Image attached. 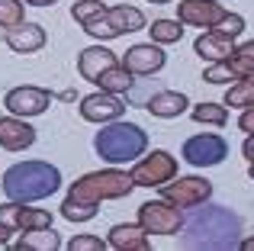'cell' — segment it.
<instances>
[{"label": "cell", "mask_w": 254, "mask_h": 251, "mask_svg": "<svg viewBox=\"0 0 254 251\" xmlns=\"http://www.w3.org/2000/svg\"><path fill=\"white\" fill-rule=\"evenodd\" d=\"M180 248H206V251H229L242 242V219L229 206L199 203L193 209H184L180 226Z\"/></svg>", "instance_id": "obj_1"}, {"label": "cell", "mask_w": 254, "mask_h": 251, "mask_svg": "<svg viewBox=\"0 0 254 251\" xmlns=\"http://www.w3.org/2000/svg\"><path fill=\"white\" fill-rule=\"evenodd\" d=\"M135 190L129 171L119 168H103V171H90V174L77 177L71 184L68 196L62 203V216L68 222H90L100 213V203L106 200H123Z\"/></svg>", "instance_id": "obj_2"}, {"label": "cell", "mask_w": 254, "mask_h": 251, "mask_svg": "<svg viewBox=\"0 0 254 251\" xmlns=\"http://www.w3.org/2000/svg\"><path fill=\"white\" fill-rule=\"evenodd\" d=\"M0 187H3L6 200L39 203V200H45V196L58 193V187H62V171L52 161H16L3 171Z\"/></svg>", "instance_id": "obj_3"}, {"label": "cell", "mask_w": 254, "mask_h": 251, "mask_svg": "<svg viewBox=\"0 0 254 251\" xmlns=\"http://www.w3.org/2000/svg\"><path fill=\"white\" fill-rule=\"evenodd\" d=\"M93 151L103 158L106 164H129L148 151V132L138 123H106L103 129L93 135Z\"/></svg>", "instance_id": "obj_4"}, {"label": "cell", "mask_w": 254, "mask_h": 251, "mask_svg": "<svg viewBox=\"0 0 254 251\" xmlns=\"http://www.w3.org/2000/svg\"><path fill=\"white\" fill-rule=\"evenodd\" d=\"M81 29L87 36L100 39V42H110V39H119V36H129V32L145 29V13L138 10V6H129V3L103 6L93 19H87Z\"/></svg>", "instance_id": "obj_5"}, {"label": "cell", "mask_w": 254, "mask_h": 251, "mask_svg": "<svg viewBox=\"0 0 254 251\" xmlns=\"http://www.w3.org/2000/svg\"><path fill=\"white\" fill-rule=\"evenodd\" d=\"M180 164L177 158L171 155V151L164 148H155V151H145V158H138L135 164H132V184L135 187H161V184H168L177 177Z\"/></svg>", "instance_id": "obj_6"}, {"label": "cell", "mask_w": 254, "mask_h": 251, "mask_svg": "<svg viewBox=\"0 0 254 251\" xmlns=\"http://www.w3.org/2000/svg\"><path fill=\"white\" fill-rule=\"evenodd\" d=\"M248 74H254V39L235 45V52H232L229 58L212 62L209 68L203 71V81L206 84H235Z\"/></svg>", "instance_id": "obj_7"}, {"label": "cell", "mask_w": 254, "mask_h": 251, "mask_svg": "<svg viewBox=\"0 0 254 251\" xmlns=\"http://www.w3.org/2000/svg\"><path fill=\"white\" fill-rule=\"evenodd\" d=\"M158 190H161V200H168V203H174V206H180V209H193V206H199V203L212 200V184L206 181V177H199V174L174 177V181L161 184Z\"/></svg>", "instance_id": "obj_8"}, {"label": "cell", "mask_w": 254, "mask_h": 251, "mask_svg": "<svg viewBox=\"0 0 254 251\" xmlns=\"http://www.w3.org/2000/svg\"><path fill=\"white\" fill-rule=\"evenodd\" d=\"M138 226L148 235H177L184 226V209L168 200H148L138 206Z\"/></svg>", "instance_id": "obj_9"}, {"label": "cell", "mask_w": 254, "mask_h": 251, "mask_svg": "<svg viewBox=\"0 0 254 251\" xmlns=\"http://www.w3.org/2000/svg\"><path fill=\"white\" fill-rule=\"evenodd\" d=\"M180 155L193 168H216V164H222L229 158V142L222 135H216V132H199V135L184 142Z\"/></svg>", "instance_id": "obj_10"}, {"label": "cell", "mask_w": 254, "mask_h": 251, "mask_svg": "<svg viewBox=\"0 0 254 251\" xmlns=\"http://www.w3.org/2000/svg\"><path fill=\"white\" fill-rule=\"evenodd\" d=\"M119 62L135 77H151L168 64V55H164V49L158 42H138V45H129V52H123Z\"/></svg>", "instance_id": "obj_11"}, {"label": "cell", "mask_w": 254, "mask_h": 251, "mask_svg": "<svg viewBox=\"0 0 254 251\" xmlns=\"http://www.w3.org/2000/svg\"><path fill=\"white\" fill-rule=\"evenodd\" d=\"M3 107H6V113L23 116V120L42 116L45 110L52 107V90H45V87H13V90H6Z\"/></svg>", "instance_id": "obj_12"}, {"label": "cell", "mask_w": 254, "mask_h": 251, "mask_svg": "<svg viewBox=\"0 0 254 251\" xmlns=\"http://www.w3.org/2000/svg\"><path fill=\"white\" fill-rule=\"evenodd\" d=\"M0 226L13 229V232H29V229H49L52 213L49 209H32L29 203H0Z\"/></svg>", "instance_id": "obj_13"}, {"label": "cell", "mask_w": 254, "mask_h": 251, "mask_svg": "<svg viewBox=\"0 0 254 251\" xmlns=\"http://www.w3.org/2000/svg\"><path fill=\"white\" fill-rule=\"evenodd\" d=\"M77 110H81V116H84L87 123H100V126L116 123V120H123V116H126V103L119 100V94H106V90L87 94Z\"/></svg>", "instance_id": "obj_14"}, {"label": "cell", "mask_w": 254, "mask_h": 251, "mask_svg": "<svg viewBox=\"0 0 254 251\" xmlns=\"http://www.w3.org/2000/svg\"><path fill=\"white\" fill-rule=\"evenodd\" d=\"M225 13L229 10L216 0H180L177 3V19L184 26H196V29H216Z\"/></svg>", "instance_id": "obj_15"}, {"label": "cell", "mask_w": 254, "mask_h": 251, "mask_svg": "<svg viewBox=\"0 0 254 251\" xmlns=\"http://www.w3.org/2000/svg\"><path fill=\"white\" fill-rule=\"evenodd\" d=\"M36 145V129L23 120V116H0V148L6 151H26Z\"/></svg>", "instance_id": "obj_16"}, {"label": "cell", "mask_w": 254, "mask_h": 251, "mask_svg": "<svg viewBox=\"0 0 254 251\" xmlns=\"http://www.w3.org/2000/svg\"><path fill=\"white\" fill-rule=\"evenodd\" d=\"M106 245L116 251H151L148 232H145L138 222H119L106 232Z\"/></svg>", "instance_id": "obj_17"}, {"label": "cell", "mask_w": 254, "mask_h": 251, "mask_svg": "<svg viewBox=\"0 0 254 251\" xmlns=\"http://www.w3.org/2000/svg\"><path fill=\"white\" fill-rule=\"evenodd\" d=\"M6 49L16 52V55H29V52H39L45 45V26L39 23H19L13 29H6Z\"/></svg>", "instance_id": "obj_18"}, {"label": "cell", "mask_w": 254, "mask_h": 251, "mask_svg": "<svg viewBox=\"0 0 254 251\" xmlns=\"http://www.w3.org/2000/svg\"><path fill=\"white\" fill-rule=\"evenodd\" d=\"M193 52H196L203 62H222V58H229L232 52H235V39L232 36H225V32H219V29H206L203 36L193 42Z\"/></svg>", "instance_id": "obj_19"}, {"label": "cell", "mask_w": 254, "mask_h": 251, "mask_svg": "<svg viewBox=\"0 0 254 251\" xmlns=\"http://www.w3.org/2000/svg\"><path fill=\"white\" fill-rule=\"evenodd\" d=\"M116 62H119L116 52H110L106 45H90V49H84L81 55H77V74L93 84L110 64H116Z\"/></svg>", "instance_id": "obj_20"}, {"label": "cell", "mask_w": 254, "mask_h": 251, "mask_svg": "<svg viewBox=\"0 0 254 251\" xmlns=\"http://www.w3.org/2000/svg\"><path fill=\"white\" fill-rule=\"evenodd\" d=\"M187 107H190V100H187L184 90H158L145 103V110L151 116H158V120H177L180 113H187Z\"/></svg>", "instance_id": "obj_21"}, {"label": "cell", "mask_w": 254, "mask_h": 251, "mask_svg": "<svg viewBox=\"0 0 254 251\" xmlns=\"http://www.w3.org/2000/svg\"><path fill=\"white\" fill-rule=\"evenodd\" d=\"M93 84H97L100 90H106V94H126V90H132V84H135V74L126 71L123 62H116V64H110Z\"/></svg>", "instance_id": "obj_22"}, {"label": "cell", "mask_w": 254, "mask_h": 251, "mask_svg": "<svg viewBox=\"0 0 254 251\" xmlns=\"http://www.w3.org/2000/svg\"><path fill=\"white\" fill-rule=\"evenodd\" d=\"M16 248L19 251H58L62 248V239H58L55 229H29L16 239Z\"/></svg>", "instance_id": "obj_23"}, {"label": "cell", "mask_w": 254, "mask_h": 251, "mask_svg": "<svg viewBox=\"0 0 254 251\" xmlns=\"http://www.w3.org/2000/svg\"><path fill=\"white\" fill-rule=\"evenodd\" d=\"M190 120L199 123V126H219V129H222V126L229 123V107H225V103L203 100V103H196V107L190 110Z\"/></svg>", "instance_id": "obj_24"}, {"label": "cell", "mask_w": 254, "mask_h": 251, "mask_svg": "<svg viewBox=\"0 0 254 251\" xmlns=\"http://www.w3.org/2000/svg\"><path fill=\"white\" fill-rule=\"evenodd\" d=\"M225 107H235V110H248L254 107V74L242 77V81H235L229 90H225Z\"/></svg>", "instance_id": "obj_25"}, {"label": "cell", "mask_w": 254, "mask_h": 251, "mask_svg": "<svg viewBox=\"0 0 254 251\" xmlns=\"http://www.w3.org/2000/svg\"><path fill=\"white\" fill-rule=\"evenodd\" d=\"M148 36H151V42H158V45H174V42L184 39V23H180V19H155V23L148 26Z\"/></svg>", "instance_id": "obj_26"}, {"label": "cell", "mask_w": 254, "mask_h": 251, "mask_svg": "<svg viewBox=\"0 0 254 251\" xmlns=\"http://www.w3.org/2000/svg\"><path fill=\"white\" fill-rule=\"evenodd\" d=\"M19 23H26V3L23 0H0V29H13Z\"/></svg>", "instance_id": "obj_27"}, {"label": "cell", "mask_w": 254, "mask_h": 251, "mask_svg": "<svg viewBox=\"0 0 254 251\" xmlns=\"http://www.w3.org/2000/svg\"><path fill=\"white\" fill-rule=\"evenodd\" d=\"M103 10V0H77L74 6H71V16H74V23H87V19H93L97 13Z\"/></svg>", "instance_id": "obj_28"}, {"label": "cell", "mask_w": 254, "mask_h": 251, "mask_svg": "<svg viewBox=\"0 0 254 251\" xmlns=\"http://www.w3.org/2000/svg\"><path fill=\"white\" fill-rule=\"evenodd\" d=\"M103 239H97V235H74V239L68 242V251H106Z\"/></svg>", "instance_id": "obj_29"}, {"label": "cell", "mask_w": 254, "mask_h": 251, "mask_svg": "<svg viewBox=\"0 0 254 251\" xmlns=\"http://www.w3.org/2000/svg\"><path fill=\"white\" fill-rule=\"evenodd\" d=\"M216 29L225 32V36H232V39H238V36L245 32V16H242V13H225L222 23H219Z\"/></svg>", "instance_id": "obj_30"}, {"label": "cell", "mask_w": 254, "mask_h": 251, "mask_svg": "<svg viewBox=\"0 0 254 251\" xmlns=\"http://www.w3.org/2000/svg\"><path fill=\"white\" fill-rule=\"evenodd\" d=\"M238 129L242 132H254V107H248V110H242V116H238Z\"/></svg>", "instance_id": "obj_31"}, {"label": "cell", "mask_w": 254, "mask_h": 251, "mask_svg": "<svg viewBox=\"0 0 254 251\" xmlns=\"http://www.w3.org/2000/svg\"><path fill=\"white\" fill-rule=\"evenodd\" d=\"M242 155L248 158V164H254V132L248 138H245V145H242Z\"/></svg>", "instance_id": "obj_32"}, {"label": "cell", "mask_w": 254, "mask_h": 251, "mask_svg": "<svg viewBox=\"0 0 254 251\" xmlns=\"http://www.w3.org/2000/svg\"><path fill=\"white\" fill-rule=\"evenodd\" d=\"M10 235H13V229L0 226V248H6V245H10Z\"/></svg>", "instance_id": "obj_33"}, {"label": "cell", "mask_w": 254, "mask_h": 251, "mask_svg": "<svg viewBox=\"0 0 254 251\" xmlns=\"http://www.w3.org/2000/svg\"><path fill=\"white\" fill-rule=\"evenodd\" d=\"M26 6H52V3H58V0H23Z\"/></svg>", "instance_id": "obj_34"}, {"label": "cell", "mask_w": 254, "mask_h": 251, "mask_svg": "<svg viewBox=\"0 0 254 251\" xmlns=\"http://www.w3.org/2000/svg\"><path fill=\"white\" fill-rule=\"evenodd\" d=\"M238 248H242V251H254V235H251V239H242Z\"/></svg>", "instance_id": "obj_35"}, {"label": "cell", "mask_w": 254, "mask_h": 251, "mask_svg": "<svg viewBox=\"0 0 254 251\" xmlns=\"http://www.w3.org/2000/svg\"><path fill=\"white\" fill-rule=\"evenodd\" d=\"M248 174H251V181H254V164H248Z\"/></svg>", "instance_id": "obj_36"}, {"label": "cell", "mask_w": 254, "mask_h": 251, "mask_svg": "<svg viewBox=\"0 0 254 251\" xmlns=\"http://www.w3.org/2000/svg\"><path fill=\"white\" fill-rule=\"evenodd\" d=\"M148 3H171V0H148Z\"/></svg>", "instance_id": "obj_37"}]
</instances>
